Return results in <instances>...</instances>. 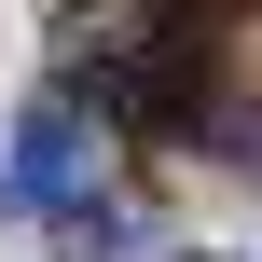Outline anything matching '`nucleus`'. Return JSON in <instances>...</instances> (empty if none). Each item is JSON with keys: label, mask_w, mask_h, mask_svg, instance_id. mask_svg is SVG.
Masks as SVG:
<instances>
[{"label": "nucleus", "mask_w": 262, "mask_h": 262, "mask_svg": "<svg viewBox=\"0 0 262 262\" xmlns=\"http://www.w3.org/2000/svg\"><path fill=\"white\" fill-rule=\"evenodd\" d=\"M14 207H83V111L69 97L14 111Z\"/></svg>", "instance_id": "f257e3e1"}]
</instances>
